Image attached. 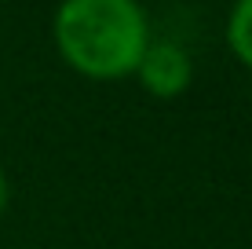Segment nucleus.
<instances>
[{
	"mask_svg": "<svg viewBox=\"0 0 252 249\" xmlns=\"http://www.w3.org/2000/svg\"><path fill=\"white\" fill-rule=\"evenodd\" d=\"M227 48L241 66L252 70V0H234L227 15Z\"/></svg>",
	"mask_w": 252,
	"mask_h": 249,
	"instance_id": "7ed1b4c3",
	"label": "nucleus"
},
{
	"mask_svg": "<svg viewBox=\"0 0 252 249\" xmlns=\"http://www.w3.org/2000/svg\"><path fill=\"white\" fill-rule=\"evenodd\" d=\"M51 37L69 70L92 81H121L135 73L150 44V22L139 0H63Z\"/></svg>",
	"mask_w": 252,
	"mask_h": 249,
	"instance_id": "f257e3e1",
	"label": "nucleus"
},
{
	"mask_svg": "<svg viewBox=\"0 0 252 249\" xmlns=\"http://www.w3.org/2000/svg\"><path fill=\"white\" fill-rule=\"evenodd\" d=\"M7 202H11V183H7L4 169H0V216L7 213Z\"/></svg>",
	"mask_w": 252,
	"mask_h": 249,
	"instance_id": "20e7f679",
	"label": "nucleus"
},
{
	"mask_svg": "<svg viewBox=\"0 0 252 249\" xmlns=\"http://www.w3.org/2000/svg\"><path fill=\"white\" fill-rule=\"evenodd\" d=\"M132 77H139L143 92H150L154 99H176L194 81V63L176 40H150Z\"/></svg>",
	"mask_w": 252,
	"mask_h": 249,
	"instance_id": "f03ea898",
	"label": "nucleus"
}]
</instances>
